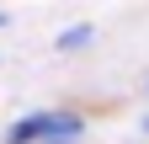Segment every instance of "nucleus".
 <instances>
[{
	"label": "nucleus",
	"mask_w": 149,
	"mask_h": 144,
	"mask_svg": "<svg viewBox=\"0 0 149 144\" xmlns=\"http://www.w3.org/2000/svg\"><path fill=\"white\" fill-rule=\"evenodd\" d=\"M80 43H91V27H69L59 38V48H80Z\"/></svg>",
	"instance_id": "nucleus-1"
}]
</instances>
